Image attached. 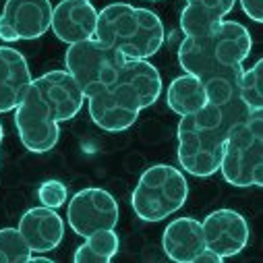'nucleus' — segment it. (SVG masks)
Returning a JSON list of instances; mask_svg holds the SVG:
<instances>
[{
  "mask_svg": "<svg viewBox=\"0 0 263 263\" xmlns=\"http://www.w3.org/2000/svg\"><path fill=\"white\" fill-rule=\"evenodd\" d=\"M162 96V77L152 62L126 58L116 79L91 91L87 100L89 116L106 133H120L130 128L139 112L154 106Z\"/></svg>",
  "mask_w": 263,
  "mask_h": 263,
  "instance_id": "f257e3e1",
  "label": "nucleus"
},
{
  "mask_svg": "<svg viewBox=\"0 0 263 263\" xmlns=\"http://www.w3.org/2000/svg\"><path fill=\"white\" fill-rule=\"evenodd\" d=\"M251 48L249 29L238 21L222 19L203 33L184 35L178 48V64L203 85L216 81L238 83L242 62L249 58Z\"/></svg>",
  "mask_w": 263,
  "mask_h": 263,
  "instance_id": "f03ea898",
  "label": "nucleus"
},
{
  "mask_svg": "<svg viewBox=\"0 0 263 263\" xmlns=\"http://www.w3.org/2000/svg\"><path fill=\"white\" fill-rule=\"evenodd\" d=\"M251 110L238 100L218 106L205 104L193 114L180 116L178 122V164L184 172L208 178L220 170L224 139L232 124L247 118Z\"/></svg>",
  "mask_w": 263,
  "mask_h": 263,
  "instance_id": "7ed1b4c3",
  "label": "nucleus"
},
{
  "mask_svg": "<svg viewBox=\"0 0 263 263\" xmlns=\"http://www.w3.org/2000/svg\"><path fill=\"white\" fill-rule=\"evenodd\" d=\"M93 37L124 58L147 60L164 46L166 31L154 11L128 3H112L98 13Z\"/></svg>",
  "mask_w": 263,
  "mask_h": 263,
  "instance_id": "20e7f679",
  "label": "nucleus"
},
{
  "mask_svg": "<svg viewBox=\"0 0 263 263\" xmlns=\"http://www.w3.org/2000/svg\"><path fill=\"white\" fill-rule=\"evenodd\" d=\"M220 172L232 186L263 184V116L261 110L230 126L224 139Z\"/></svg>",
  "mask_w": 263,
  "mask_h": 263,
  "instance_id": "39448f33",
  "label": "nucleus"
},
{
  "mask_svg": "<svg viewBox=\"0 0 263 263\" xmlns=\"http://www.w3.org/2000/svg\"><path fill=\"white\" fill-rule=\"evenodd\" d=\"M189 197L184 174L170 164L147 168L130 195V208L143 222H162L176 214Z\"/></svg>",
  "mask_w": 263,
  "mask_h": 263,
  "instance_id": "423d86ee",
  "label": "nucleus"
},
{
  "mask_svg": "<svg viewBox=\"0 0 263 263\" xmlns=\"http://www.w3.org/2000/svg\"><path fill=\"white\" fill-rule=\"evenodd\" d=\"M124 60L126 58L122 54H118L110 46L98 42L96 37L71 44L67 54H64L67 71L79 83L85 98L91 91L110 85L116 79Z\"/></svg>",
  "mask_w": 263,
  "mask_h": 263,
  "instance_id": "0eeeda50",
  "label": "nucleus"
},
{
  "mask_svg": "<svg viewBox=\"0 0 263 263\" xmlns=\"http://www.w3.org/2000/svg\"><path fill=\"white\" fill-rule=\"evenodd\" d=\"M15 126L19 130L23 147L31 154L52 152V147L60 139V122L54 118L50 106L46 104L33 81L15 108Z\"/></svg>",
  "mask_w": 263,
  "mask_h": 263,
  "instance_id": "6e6552de",
  "label": "nucleus"
},
{
  "mask_svg": "<svg viewBox=\"0 0 263 263\" xmlns=\"http://www.w3.org/2000/svg\"><path fill=\"white\" fill-rule=\"evenodd\" d=\"M118 218V201L108 191L98 186H89L75 193L67 208V220L71 230L83 238L98 230L116 228Z\"/></svg>",
  "mask_w": 263,
  "mask_h": 263,
  "instance_id": "1a4fd4ad",
  "label": "nucleus"
},
{
  "mask_svg": "<svg viewBox=\"0 0 263 263\" xmlns=\"http://www.w3.org/2000/svg\"><path fill=\"white\" fill-rule=\"evenodd\" d=\"M52 23L50 0H7L0 13V40H37Z\"/></svg>",
  "mask_w": 263,
  "mask_h": 263,
  "instance_id": "9d476101",
  "label": "nucleus"
},
{
  "mask_svg": "<svg viewBox=\"0 0 263 263\" xmlns=\"http://www.w3.org/2000/svg\"><path fill=\"white\" fill-rule=\"evenodd\" d=\"M205 249L214 251L222 259L234 257L245 251L251 238L249 224L242 214L234 210H216L201 222Z\"/></svg>",
  "mask_w": 263,
  "mask_h": 263,
  "instance_id": "9b49d317",
  "label": "nucleus"
},
{
  "mask_svg": "<svg viewBox=\"0 0 263 263\" xmlns=\"http://www.w3.org/2000/svg\"><path fill=\"white\" fill-rule=\"evenodd\" d=\"M33 85L37 87L58 122L73 120L85 104V93L69 71L44 73L42 77L33 79Z\"/></svg>",
  "mask_w": 263,
  "mask_h": 263,
  "instance_id": "f8f14e48",
  "label": "nucleus"
},
{
  "mask_svg": "<svg viewBox=\"0 0 263 263\" xmlns=\"http://www.w3.org/2000/svg\"><path fill=\"white\" fill-rule=\"evenodd\" d=\"M98 11L91 0H60L52 9L50 29L64 44H77L96 35Z\"/></svg>",
  "mask_w": 263,
  "mask_h": 263,
  "instance_id": "ddd939ff",
  "label": "nucleus"
},
{
  "mask_svg": "<svg viewBox=\"0 0 263 263\" xmlns=\"http://www.w3.org/2000/svg\"><path fill=\"white\" fill-rule=\"evenodd\" d=\"M31 81L27 58L11 46H0V114L13 112L19 106Z\"/></svg>",
  "mask_w": 263,
  "mask_h": 263,
  "instance_id": "4468645a",
  "label": "nucleus"
},
{
  "mask_svg": "<svg viewBox=\"0 0 263 263\" xmlns=\"http://www.w3.org/2000/svg\"><path fill=\"white\" fill-rule=\"evenodd\" d=\"M19 232L23 234L31 253H50L64 238V222L56 210L40 205L27 210L21 216Z\"/></svg>",
  "mask_w": 263,
  "mask_h": 263,
  "instance_id": "2eb2a0df",
  "label": "nucleus"
},
{
  "mask_svg": "<svg viewBox=\"0 0 263 263\" xmlns=\"http://www.w3.org/2000/svg\"><path fill=\"white\" fill-rule=\"evenodd\" d=\"M162 247L168 259L176 263H195V259L205 251V238L201 222L195 218L172 220L162 234Z\"/></svg>",
  "mask_w": 263,
  "mask_h": 263,
  "instance_id": "dca6fc26",
  "label": "nucleus"
},
{
  "mask_svg": "<svg viewBox=\"0 0 263 263\" xmlns=\"http://www.w3.org/2000/svg\"><path fill=\"white\" fill-rule=\"evenodd\" d=\"M166 104L168 108L178 114V116H186V114H193L199 108H203L208 104V96H205V87L203 83L184 73L180 77H176L170 85H168V91H166Z\"/></svg>",
  "mask_w": 263,
  "mask_h": 263,
  "instance_id": "f3484780",
  "label": "nucleus"
},
{
  "mask_svg": "<svg viewBox=\"0 0 263 263\" xmlns=\"http://www.w3.org/2000/svg\"><path fill=\"white\" fill-rule=\"evenodd\" d=\"M118 249H120V238L114 228L98 230L85 236V242L77 247L73 259L77 263H108L114 259Z\"/></svg>",
  "mask_w": 263,
  "mask_h": 263,
  "instance_id": "a211bd4d",
  "label": "nucleus"
},
{
  "mask_svg": "<svg viewBox=\"0 0 263 263\" xmlns=\"http://www.w3.org/2000/svg\"><path fill=\"white\" fill-rule=\"evenodd\" d=\"M238 98L240 102L251 110L257 112L263 106V60L259 58L251 69H242L238 77Z\"/></svg>",
  "mask_w": 263,
  "mask_h": 263,
  "instance_id": "6ab92c4d",
  "label": "nucleus"
},
{
  "mask_svg": "<svg viewBox=\"0 0 263 263\" xmlns=\"http://www.w3.org/2000/svg\"><path fill=\"white\" fill-rule=\"evenodd\" d=\"M29 255L31 249L25 242L19 228L0 230V263H27Z\"/></svg>",
  "mask_w": 263,
  "mask_h": 263,
  "instance_id": "aec40b11",
  "label": "nucleus"
},
{
  "mask_svg": "<svg viewBox=\"0 0 263 263\" xmlns=\"http://www.w3.org/2000/svg\"><path fill=\"white\" fill-rule=\"evenodd\" d=\"M37 199L42 201V205L58 210L60 205H64V203H67V199H69L67 184L60 182V180H54V178L44 180L37 186Z\"/></svg>",
  "mask_w": 263,
  "mask_h": 263,
  "instance_id": "412c9836",
  "label": "nucleus"
},
{
  "mask_svg": "<svg viewBox=\"0 0 263 263\" xmlns=\"http://www.w3.org/2000/svg\"><path fill=\"white\" fill-rule=\"evenodd\" d=\"M240 7L251 21L255 23L263 21V0H240Z\"/></svg>",
  "mask_w": 263,
  "mask_h": 263,
  "instance_id": "4be33fe9",
  "label": "nucleus"
},
{
  "mask_svg": "<svg viewBox=\"0 0 263 263\" xmlns=\"http://www.w3.org/2000/svg\"><path fill=\"white\" fill-rule=\"evenodd\" d=\"M222 261H224V259H222L220 255H216L214 251H210V249H205L199 257L195 259V263H222Z\"/></svg>",
  "mask_w": 263,
  "mask_h": 263,
  "instance_id": "5701e85b",
  "label": "nucleus"
},
{
  "mask_svg": "<svg viewBox=\"0 0 263 263\" xmlns=\"http://www.w3.org/2000/svg\"><path fill=\"white\" fill-rule=\"evenodd\" d=\"M3 139H5V126L0 122V145H3Z\"/></svg>",
  "mask_w": 263,
  "mask_h": 263,
  "instance_id": "b1692460",
  "label": "nucleus"
},
{
  "mask_svg": "<svg viewBox=\"0 0 263 263\" xmlns=\"http://www.w3.org/2000/svg\"><path fill=\"white\" fill-rule=\"evenodd\" d=\"M152 3H158V0H152Z\"/></svg>",
  "mask_w": 263,
  "mask_h": 263,
  "instance_id": "393cba45",
  "label": "nucleus"
}]
</instances>
